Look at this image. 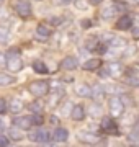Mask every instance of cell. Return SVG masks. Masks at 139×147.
<instances>
[{"label": "cell", "mask_w": 139, "mask_h": 147, "mask_svg": "<svg viewBox=\"0 0 139 147\" xmlns=\"http://www.w3.org/2000/svg\"><path fill=\"white\" fill-rule=\"evenodd\" d=\"M28 92L36 96V98H41V96H46L49 93V84L46 80H36V82H31L28 85Z\"/></svg>", "instance_id": "obj_1"}, {"label": "cell", "mask_w": 139, "mask_h": 147, "mask_svg": "<svg viewBox=\"0 0 139 147\" xmlns=\"http://www.w3.org/2000/svg\"><path fill=\"white\" fill-rule=\"evenodd\" d=\"M5 65L10 72H20L23 69V61H22V57L18 56V53H13V51H11L10 56L7 57Z\"/></svg>", "instance_id": "obj_2"}, {"label": "cell", "mask_w": 139, "mask_h": 147, "mask_svg": "<svg viewBox=\"0 0 139 147\" xmlns=\"http://www.w3.org/2000/svg\"><path fill=\"white\" fill-rule=\"evenodd\" d=\"M123 111H124V103L119 96L110 98V113H111V116H121Z\"/></svg>", "instance_id": "obj_3"}, {"label": "cell", "mask_w": 139, "mask_h": 147, "mask_svg": "<svg viewBox=\"0 0 139 147\" xmlns=\"http://www.w3.org/2000/svg\"><path fill=\"white\" fill-rule=\"evenodd\" d=\"M30 139L34 142H39V144H46V142H49L51 136L46 129H36V131L30 132Z\"/></svg>", "instance_id": "obj_4"}, {"label": "cell", "mask_w": 139, "mask_h": 147, "mask_svg": "<svg viewBox=\"0 0 139 147\" xmlns=\"http://www.w3.org/2000/svg\"><path fill=\"white\" fill-rule=\"evenodd\" d=\"M15 11L18 13L20 18H30L31 16V7H30V3L23 2V0L15 3Z\"/></svg>", "instance_id": "obj_5"}, {"label": "cell", "mask_w": 139, "mask_h": 147, "mask_svg": "<svg viewBox=\"0 0 139 147\" xmlns=\"http://www.w3.org/2000/svg\"><path fill=\"white\" fill-rule=\"evenodd\" d=\"M77 139L80 142H85V144H96L100 141V137L96 136L95 132H90V131H79L77 132Z\"/></svg>", "instance_id": "obj_6"}, {"label": "cell", "mask_w": 139, "mask_h": 147, "mask_svg": "<svg viewBox=\"0 0 139 147\" xmlns=\"http://www.w3.org/2000/svg\"><path fill=\"white\" fill-rule=\"evenodd\" d=\"M33 124V121L30 116H16L13 118V126L20 127V129H30Z\"/></svg>", "instance_id": "obj_7"}, {"label": "cell", "mask_w": 139, "mask_h": 147, "mask_svg": "<svg viewBox=\"0 0 139 147\" xmlns=\"http://www.w3.org/2000/svg\"><path fill=\"white\" fill-rule=\"evenodd\" d=\"M102 129L105 132H108V134H118V124L111 118H105L102 121Z\"/></svg>", "instance_id": "obj_8"}, {"label": "cell", "mask_w": 139, "mask_h": 147, "mask_svg": "<svg viewBox=\"0 0 139 147\" xmlns=\"http://www.w3.org/2000/svg\"><path fill=\"white\" fill-rule=\"evenodd\" d=\"M51 30H49L46 25H38V28H36V38L39 39V41H48L49 39V36H51Z\"/></svg>", "instance_id": "obj_9"}, {"label": "cell", "mask_w": 139, "mask_h": 147, "mask_svg": "<svg viewBox=\"0 0 139 147\" xmlns=\"http://www.w3.org/2000/svg\"><path fill=\"white\" fill-rule=\"evenodd\" d=\"M70 118L74 121H82L85 118V110H84V106L82 105H74L72 106V110H70Z\"/></svg>", "instance_id": "obj_10"}, {"label": "cell", "mask_w": 139, "mask_h": 147, "mask_svg": "<svg viewBox=\"0 0 139 147\" xmlns=\"http://www.w3.org/2000/svg\"><path fill=\"white\" fill-rule=\"evenodd\" d=\"M131 26H133V18L129 15H123L121 18H118V21H116L118 30H129Z\"/></svg>", "instance_id": "obj_11"}, {"label": "cell", "mask_w": 139, "mask_h": 147, "mask_svg": "<svg viewBox=\"0 0 139 147\" xmlns=\"http://www.w3.org/2000/svg\"><path fill=\"white\" fill-rule=\"evenodd\" d=\"M75 93L82 98H88V96H92V88L87 84H77L75 85Z\"/></svg>", "instance_id": "obj_12"}, {"label": "cell", "mask_w": 139, "mask_h": 147, "mask_svg": "<svg viewBox=\"0 0 139 147\" xmlns=\"http://www.w3.org/2000/svg\"><path fill=\"white\" fill-rule=\"evenodd\" d=\"M67 137H69V132H67V129H64V127H57V129L53 132V139L57 141V142H65Z\"/></svg>", "instance_id": "obj_13"}, {"label": "cell", "mask_w": 139, "mask_h": 147, "mask_svg": "<svg viewBox=\"0 0 139 147\" xmlns=\"http://www.w3.org/2000/svg\"><path fill=\"white\" fill-rule=\"evenodd\" d=\"M77 65H79V62H77V59L72 57V56H67V57L62 61V67H64L65 70H74V69H77Z\"/></svg>", "instance_id": "obj_14"}, {"label": "cell", "mask_w": 139, "mask_h": 147, "mask_svg": "<svg viewBox=\"0 0 139 147\" xmlns=\"http://www.w3.org/2000/svg\"><path fill=\"white\" fill-rule=\"evenodd\" d=\"M23 108H25V103L20 98H11V101H10L11 113H20V111H23Z\"/></svg>", "instance_id": "obj_15"}, {"label": "cell", "mask_w": 139, "mask_h": 147, "mask_svg": "<svg viewBox=\"0 0 139 147\" xmlns=\"http://www.w3.org/2000/svg\"><path fill=\"white\" fill-rule=\"evenodd\" d=\"M107 69H108V74L113 75V77H118V75H121V72H123V67H121L119 64H116V62H111Z\"/></svg>", "instance_id": "obj_16"}, {"label": "cell", "mask_w": 139, "mask_h": 147, "mask_svg": "<svg viewBox=\"0 0 139 147\" xmlns=\"http://www.w3.org/2000/svg\"><path fill=\"white\" fill-rule=\"evenodd\" d=\"M102 65V61L100 59H88L85 64H84V69L85 70H95V69H98Z\"/></svg>", "instance_id": "obj_17"}, {"label": "cell", "mask_w": 139, "mask_h": 147, "mask_svg": "<svg viewBox=\"0 0 139 147\" xmlns=\"http://www.w3.org/2000/svg\"><path fill=\"white\" fill-rule=\"evenodd\" d=\"M15 82V77L13 75H8V74L0 72V87H7V85H11Z\"/></svg>", "instance_id": "obj_18"}, {"label": "cell", "mask_w": 139, "mask_h": 147, "mask_svg": "<svg viewBox=\"0 0 139 147\" xmlns=\"http://www.w3.org/2000/svg\"><path fill=\"white\" fill-rule=\"evenodd\" d=\"M33 70L38 74H49V69L46 67V64L41 62V61H34L33 62Z\"/></svg>", "instance_id": "obj_19"}, {"label": "cell", "mask_w": 139, "mask_h": 147, "mask_svg": "<svg viewBox=\"0 0 139 147\" xmlns=\"http://www.w3.org/2000/svg\"><path fill=\"white\" fill-rule=\"evenodd\" d=\"M90 115H92V118H100V116L103 115L102 105H98V103H93V105L90 106Z\"/></svg>", "instance_id": "obj_20"}, {"label": "cell", "mask_w": 139, "mask_h": 147, "mask_svg": "<svg viewBox=\"0 0 139 147\" xmlns=\"http://www.w3.org/2000/svg\"><path fill=\"white\" fill-rule=\"evenodd\" d=\"M10 137L13 139V141H20V139H23V134H22V129L20 127L13 126L10 131Z\"/></svg>", "instance_id": "obj_21"}, {"label": "cell", "mask_w": 139, "mask_h": 147, "mask_svg": "<svg viewBox=\"0 0 139 147\" xmlns=\"http://www.w3.org/2000/svg\"><path fill=\"white\" fill-rule=\"evenodd\" d=\"M28 110L33 111V113H41L43 111V103L41 101H33V103L28 105Z\"/></svg>", "instance_id": "obj_22"}, {"label": "cell", "mask_w": 139, "mask_h": 147, "mask_svg": "<svg viewBox=\"0 0 139 147\" xmlns=\"http://www.w3.org/2000/svg\"><path fill=\"white\" fill-rule=\"evenodd\" d=\"M10 38V30L7 26H0V42H7Z\"/></svg>", "instance_id": "obj_23"}, {"label": "cell", "mask_w": 139, "mask_h": 147, "mask_svg": "<svg viewBox=\"0 0 139 147\" xmlns=\"http://www.w3.org/2000/svg\"><path fill=\"white\" fill-rule=\"evenodd\" d=\"M126 44H128V42H126L124 38H113L111 39V46L113 47H124Z\"/></svg>", "instance_id": "obj_24"}, {"label": "cell", "mask_w": 139, "mask_h": 147, "mask_svg": "<svg viewBox=\"0 0 139 147\" xmlns=\"http://www.w3.org/2000/svg\"><path fill=\"white\" fill-rule=\"evenodd\" d=\"M113 15H115V8H113V7H107V8H103L102 10L103 18H111Z\"/></svg>", "instance_id": "obj_25"}, {"label": "cell", "mask_w": 139, "mask_h": 147, "mask_svg": "<svg viewBox=\"0 0 139 147\" xmlns=\"http://www.w3.org/2000/svg\"><path fill=\"white\" fill-rule=\"evenodd\" d=\"M31 121H33V124H36V126H41L43 124V121H44V118L39 113H34V115L31 116Z\"/></svg>", "instance_id": "obj_26"}, {"label": "cell", "mask_w": 139, "mask_h": 147, "mask_svg": "<svg viewBox=\"0 0 139 147\" xmlns=\"http://www.w3.org/2000/svg\"><path fill=\"white\" fill-rule=\"evenodd\" d=\"M85 46H87V49H93V51H95L96 49V46H98V41H96V38H88V39H87V42H85Z\"/></svg>", "instance_id": "obj_27"}, {"label": "cell", "mask_w": 139, "mask_h": 147, "mask_svg": "<svg viewBox=\"0 0 139 147\" xmlns=\"http://www.w3.org/2000/svg\"><path fill=\"white\" fill-rule=\"evenodd\" d=\"M113 8L115 10H119V11H124L126 10V7H124V3H121V2H118V0H113Z\"/></svg>", "instance_id": "obj_28"}, {"label": "cell", "mask_w": 139, "mask_h": 147, "mask_svg": "<svg viewBox=\"0 0 139 147\" xmlns=\"http://www.w3.org/2000/svg\"><path fill=\"white\" fill-rule=\"evenodd\" d=\"M49 23L54 25V26H57V25L62 23V18H59V16H51V18H49Z\"/></svg>", "instance_id": "obj_29"}, {"label": "cell", "mask_w": 139, "mask_h": 147, "mask_svg": "<svg viewBox=\"0 0 139 147\" xmlns=\"http://www.w3.org/2000/svg\"><path fill=\"white\" fill-rule=\"evenodd\" d=\"M75 5H77V8H80V10H87V3L84 0H75Z\"/></svg>", "instance_id": "obj_30"}, {"label": "cell", "mask_w": 139, "mask_h": 147, "mask_svg": "<svg viewBox=\"0 0 139 147\" xmlns=\"http://www.w3.org/2000/svg\"><path fill=\"white\" fill-rule=\"evenodd\" d=\"M3 113H7V103L3 98H0V115H3Z\"/></svg>", "instance_id": "obj_31"}, {"label": "cell", "mask_w": 139, "mask_h": 147, "mask_svg": "<svg viewBox=\"0 0 139 147\" xmlns=\"http://www.w3.org/2000/svg\"><path fill=\"white\" fill-rule=\"evenodd\" d=\"M8 137H5L3 134H0V147H5V146H8Z\"/></svg>", "instance_id": "obj_32"}, {"label": "cell", "mask_w": 139, "mask_h": 147, "mask_svg": "<svg viewBox=\"0 0 139 147\" xmlns=\"http://www.w3.org/2000/svg\"><path fill=\"white\" fill-rule=\"evenodd\" d=\"M98 46H100V47H96V49H98L100 53H107V49H108L107 44H98Z\"/></svg>", "instance_id": "obj_33"}, {"label": "cell", "mask_w": 139, "mask_h": 147, "mask_svg": "<svg viewBox=\"0 0 139 147\" xmlns=\"http://www.w3.org/2000/svg\"><path fill=\"white\" fill-rule=\"evenodd\" d=\"M7 62V57H5V54H2L0 53V64H5Z\"/></svg>", "instance_id": "obj_34"}, {"label": "cell", "mask_w": 139, "mask_h": 147, "mask_svg": "<svg viewBox=\"0 0 139 147\" xmlns=\"http://www.w3.org/2000/svg\"><path fill=\"white\" fill-rule=\"evenodd\" d=\"M133 36L139 38V28H133Z\"/></svg>", "instance_id": "obj_35"}, {"label": "cell", "mask_w": 139, "mask_h": 147, "mask_svg": "<svg viewBox=\"0 0 139 147\" xmlns=\"http://www.w3.org/2000/svg\"><path fill=\"white\" fill-rule=\"evenodd\" d=\"M100 75H102V77H108V75H110V74H108V69H103L102 72H100Z\"/></svg>", "instance_id": "obj_36"}, {"label": "cell", "mask_w": 139, "mask_h": 147, "mask_svg": "<svg viewBox=\"0 0 139 147\" xmlns=\"http://www.w3.org/2000/svg\"><path fill=\"white\" fill-rule=\"evenodd\" d=\"M82 26H84V28H88V26H90V21L84 20V21H82Z\"/></svg>", "instance_id": "obj_37"}, {"label": "cell", "mask_w": 139, "mask_h": 147, "mask_svg": "<svg viewBox=\"0 0 139 147\" xmlns=\"http://www.w3.org/2000/svg\"><path fill=\"white\" fill-rule=\"evenodd\" d=\"M51 123H54V124H57V123H59V119L56 118V116H51Z\"/></svg>", "instance_id": "obj_38"}, {"label": "cell", "mask_w": 139, "mask_h": 147, "mask_svg": "<svg viewBox=\"0 0 139 147\" xmlns=\"http://www.w3.org/2000/svg\"><path fill=\"white\" fill-rule=\"evenodd\" d=\"M3 129H5V123H3V121H0V132L3 131Z\"/></svg>", "instance_id": "obj_39"}, {"label": "cell", "mask_w": 139, "mask_h": 147, "mask_svg": "<svg viewBox=\"0 0 139 147\" xmlns=\"http://www.w3.org/2000/svg\"><path fill=\"white\" fill-rule=\"evenodd\" d=\"M92 3H93V5H98V3H102L103 0H90Z\"/></svg>", "instance_id": "obj_40"}, {"label": "cell", "mask_w": 139, "mask_h": 147, "mask_svg": "<svg viewBox=\"0 0 139 147\" xmlns=\"http://www.w3.org/2000/svg\"><path fill=\"white\" fill-rule=\"evenodd\" d=\"M69 2H72V0H61V3H69Z\"/></svg>", "instance_id": "obj_41"}, {"label": "cell", "mask_w": 139, "mask_h": 147, "mask_svg": "<svg viewBox=\"0 0 139 147\" xmlns=\"http://www.w3.org/2000/svg\"><path fill=\"white\" fill-rule=\"evenodd\" d=\"M3 2H5V0H0V3H3Z\"/></svg>", "instance_id": "obj_42"}, {"label": "cell", "mask_w": 139, "mask_h": 147, "mask_svg": "<svg viewBox=\"0 0 139 147\" xmlns=\"http://www.w3.org/2000/svg\"><path fill=\"white\" fill-rule=\"evenodd\" d=\"M131 2H139V0H131Z\"/></svg>", "instance_id": "obj_43"}, {"label": "cell", "mask_w": 139, "mask_h": 147, "mask_svg": "<svg viewBox=\"0 0 139 147\" xmlns=\"http://www.w3.org/2000/svg\"><path fill=\"white\" fill-rule=\"evenodd\" d=\"M36 2H39V0H36Z\"/></svg>", "instance_id": "obj_44"}]
</instances>
